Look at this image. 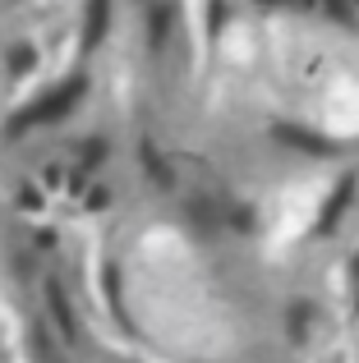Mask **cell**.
Wrapping results in <instances>:
<instances>
[{"instance_id":"obj_1","label":"cell","mask_w":359,"mask_h":363,"mask_svg":"<svg viewBox=\"0 0 359 363\" xmlns=\"http://www.w3.org/2000/svg\"><path fill=\"white\" fill-rule=\"evenodd\" d=\"M83 92V79H74L70 88H55L51 97H42L33 111H23V116L14 120V129H33V124H46V120H55V116H65V111L74 106V97Z\"/></svg>"},{"instance_id":"obj_2","label":"cell","mask_w":359,"mask_h":363,"mask_svg":"<svg viewBox=\"0 0 359 363\" xmlns=\"http://www.w3.org/2000/svg\"><path fill=\"white\" fill-rule=\"evenodd\" d=\"M46 303H51L55 327H60L65 336L74 340V313H70V303H65V294H60V281H46Z\"/></svg>"},{"instance_id":"obj_3","label":"cell","mask_w":359,"mask_h":363,"mask_svg":"<svg viewBox=\"0 0 359 363\" xmlns=\"http://www.w3.org/2000/svg\"><path fill=\"white\" fill-rule=\"evenodd\" d=\"M106 5L111 0H92L88 5V33H83V46H97V37L106 33Z\"/></svg>"},{"instance_id":"obj_4","label":"cell","mask_w":359,"mask_h":363,"mask_svg":"<svg viewBox=\"0 0 359 363\" xmlns=\"http://www.w3.org/2000/svg\"><path fill=\"white\" fill-rule=\"evenodd\" d=\"M350 179H346V184L341 189H336V194H332V203H327V212H323V230H332V225H336V216H341L346 212V203H350Z\"/></svg>"}]
</instances>
